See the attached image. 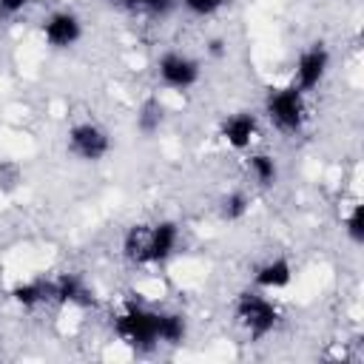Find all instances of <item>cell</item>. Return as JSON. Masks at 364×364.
Instances as JSON below:
<instances>
[{"label": "cell", "instance_id": "1", "mask_svg": "<svg viewBox=\"0 0 364 364\" xmlns=\"http://www.w3.org/2000/svg\"><path fill=\"white\" fill-rule=\"evenodd\" d=\"M182 228L173 219L131 225L122 236V256L131 264H162L179 250Z\"/></svg>", "mask_w": 364, "mask_h": 364}, {"label": "cell", "instance_id": "2", "mask_svg": "<svg viewBox=\"0 0 364 364\" xmlns=\"http://www.w3.org/2000/svg\"><path fill=\"white\" fill-rule=\"evenodd\" d=\"M117 338L128 344L134 353H151L159 347V310L128 301L111 321Z\"/></svg>", "mask_w": 364, "mask_h": 364}, {"label": "cell", "instance_id": "3", "mask_svg": "<svg viewBox=\"0 0 364 364\" xmlns=\"http://www.w3.org/2000/svg\"><path fill=\"white\" fill-rule=\"evenodd\" d=\"M233 318L247 333L250 341H262V338H267L279 327L282 313L273 304V299L264 296V290L250 287V290H242L236 296V301H233Z\"/></svg>", "mask_w": 364, "mask_h": 364}, {"label": "cell", "instance_id": "4", "mask_svg": "<svg viewBox=\"0 0 364 364\" xmlns=\"http://www.w3.org/2000/svg\"><path fill=\"white\" fill-rule=\"evenodd\" d=\"M307 94H301L293 82L290 85H270L264 94V117L267 122L284 134V136H296L304 122H307Z\"/></svg>", "mask_w": 364, "mask_h": 364}, {"label": "cell", "instance_id": "5", "mask_svg": "<svg viewBox=\"0 0 364 364\" xmlns=\"http://www.w3.org/2000/svg\"><path fill=\"white\" fill-rule=\"evenodd\" d=\"M65 151L77 159V162H102L111 154V136L100 122L82 119L74 122L65 134Z\"/></svg>", "mask_w": 364, "mask_h": 364}, {"label": "cell", "instance_id": "6", "mask_svg": "<svg viewBox=\"0 0 364 364\" xmlns=\"http://www.w3.org/2000/svg\"><path fill=\"white\" fill-rule=\"evenodd\" d=\"M156 77L171 91H188V88H193L199 82L202 65H199L196 57L173 48V51L159 54V60H156Z\"/></svg>", "mask_w": 364, "mask_h": 364}, {"label": "cell", "instance_id": "7", "mask_svg": "<svg viewBox=\"0 0 364 364\" xmlns=\"http://www.w3.org/2000/svg\"><path fill=\"white\" fill-rule=\"evenodd\" d=\"M330 71V48L316 40L310 43L307 48H301V54L296 57V68H293V85L301 91V94H310L316 91L324 77Z\"/></svg>", "mask_w": 364, "mask_h": 364}, {"label": "cell", "instance_id": "8", "mask_svg": "<svg viewBox=\"0 0 364 364\" xmlns=\"http://www.w3.org/2000/svg\"><path fill=\"white\" fill-rule=\"evenodd\" d=\"M40 34H43V40H46L48 48L63 51V48H71V46H77L82 40V20L74 11L60 9V11H51L43 20Z\"/></svg>", "mask_w": 364, "mask_h": 364}, {"label": "cell", "instance_id": "9", "mask_svg": "<svg viewBox=\"0 0 364 364\" xmlns=\"http://www.w3.org/2000/svg\"><path fill=\"white\" fill-rule=\"evenodd\" d=\"M259 136V117L253 111H230L219 122V139L233 151H247Z\"/></svg>", "mask_w": 364, "mask_h": 364}, {"label": "cell", "instance_id": "10", "mask_svg": "<svg viewBox=\"0 0 364 364\" xmlns=\"http://www.w3.org/2000/svg\"><path fill=\"white\" fill-rule=\"evenodd\" d=\"M54 287V304L63 307H91L94 304V290L88 287V282L80 273H57L51 279Z\"/></svg>", "mask_w": 364, "mask_h": 364}, {"label": "cell", "instance_id": "11", "mask_svg": "<svg viewBox=\"0 0 364 364\" xmlns=\"http://www.w3.org/2000/svg\"><path fill=\"white\" fill-rule=\"evenodd\" d=\"M290 282H293V264L284 256H270L253 267V287L256 290L276 293V290H284Z\"/></svg>", "mask_w": 364, "mask_h": 364}, {"label": "cell", "instance_id": "12", "mask_svg": "<svg viewBox=\"0 0 364 364\" xmlns=\"http://www.w3.org/2000/svg\"><path fill=\"white\" fill-rule=\"evenodd\" d=\"M11 299H14V304H20V307H26V310H34V307H43V304H54L51 279L34 276V279L17 282V284L11 287Z\"/></svg>", "mask_w": 364, "mask_h": 364}, {"label": "cell", "instance_id": "13", "mask_svg": "<svg viewBox=\"0 0 364 364\" xmlns=\"http://www.w3.org/2000/svg\"><path fill=\"white\" fill-rule=\"evenodd\" d=\"M165 125V102L159 97H145L139 105H136V117H134V128L142 134V136H154L159 134Z\"/></svg>", "mask_w": 364, "mask_h": 364}, {"label": "cell", "instance_id": "14", "mask_svg": "<svg viewBox=\"0 0 364 364\" xmlns=\"http://www.w3.org/2000/svg\"><path fill=\"white\" fill-rule=\"evenodd\" d=\"M250 193L247 191H242V188H233V191H228V193H222L219 196V205H216V213H219V219L222 222H228V225H233V222H242L247 213H250Z\"/></svg>", "mask_w": 364, "mask_h": 364}, {"label": "cell", "instance_id": "15", "mask_svg": "<svg viewBox=\"0 0 364 364\" xmlns=\"http://www.w3.org/2000/svg\"><path fill=\"white\" fill-rule=\"evenodd\" d=\"M188 338V318L179 310H159V344H182Z\"/></svg>", "mask_w": 364, "mask_h": 364}, {"label": "cell", "instance_id": "16", "mask_svg": "<svg viewBox=\"0 0 364 364\" xmlns=\"http://www.w3.org/2000/svg\"><path fill=\"white\" fill-rule=\"evenodd\" d=\"M247 171L259 188H273L279 182V165L267 151H256L247 156Z\"/></svg>", "mask_w": 364, "mask_h": 364}, {"label": "cell", "instance_id": "17", "mask_svg": "<svg viewBox=\"0 0 364 364\" xmlns=\"http://www.w3.org/2000/svg\"><path fill=\"white\" fill-rule=\"evenodd\" d=\"M111 6L131 11V14H145V17H165L176 0H108Z\"/></svg>", "mask_w": 364, "mask_h": 364}, {"label": "cell", "instance_id": "18", "mask_svg": "<svg viewBox=\"0 0 364 364\" xmlns=\"http://www.w3.org/2000/svg\"><path fill=\"white\" fill-rule=\"evenodd\" d=\"M344 236H347L350 245H355V247L364 245V208H361V202H355V205L347 210V216H344Z\"/></svg>", "mask_w": 364, "mask_h": 364}, {"label": "cell", "instance_id": "19", "mask_svg": "<svg viewBox=\"0 0 364 364\" xmlns=\"http://www.w3.org/2000/svg\"><path fill=\"white\" fill-rule=\"evenodd\" d=\"M179 3H182V9H185L191 17H199V20L216 17V14L228 6V0H179Z\"/></svg>", "mask_w": 364, "mask_h": 364}, {"label": "cell", "instance_id": "20", "mask_svg": "<svg viewBox=\"0 0 364 364\" xmlns=\"http://www.w3.org/2000/svg\"><path fill=\"white\" fill-rule=\"evenodd\" d=\"M23 182V171L17 162H0V191L11 193L17 185Z\"/></svg>", "mask_w": 364, "mask_h": 364}, {"label": "cell", "instance_id": "21", "mask_svg": "<svg viewBox=\"0 0 364 364\" xmlns=\"http://www.w3.org/2000/svg\"><path fill=\"white\" fill-rule=\"evenodd\" d=\"M31 0H0V20H11L28 9Z\"/></svg>", "mask_w": 364, "mask_h": 364}, {"label": "cell", "instance_id": "22", "mask_svg": "<svg viewBox=\"0 0 364 364\" xmlns=\"http://www.w3.org/2000/svg\"><path fill=\"white\" fill-rule=\"evenodd\" d=\"M225 51H228V48H225V40L213 37V40L208 43V54H210V57H216V60H219V57H225Z\"/></svg>", "mask_w": 364, "mask_h": 364}]
</instances>
